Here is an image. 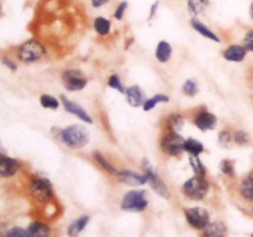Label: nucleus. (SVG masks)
<instances>
[{
    "instance_id": "4be33fe9",
    "label": "nucleus",
    "mask_w": 253,
    "mask_h": 237,
    "mask_svg": "<svg viewBox=\"0 0 253 237\" xmlns=\"http://www.w3.org/2000/svg\"><path fill=\"white\" fill-rule=\"evenodd\" d=\"M89 221H90V217L88 215H83V216H79L78 219L74 220L68 226V230H67L68 237H78L84 231Z\"/></svg>"
},
{
    "instance_id": "20e7f679",
    "label": "nucleus",
    "mask_w": 253,
    "mask_h": 237,
    "mask_svg": "<svg viewBox=\"0 0 253 237\" xmlns=\"http://www.w3.org/2000/svg\"><path fill=\"white\" fill-rule=\"evenodd\" d=\"M29 190L31 197L39 202H48L53 198V184L47 177L41 174H35L30 180Z\"/></svg>"
},
{
    "instance_id": "2f4dec72",
    "label": "nucleus",
    "mask_w": 253,
    "mask_h": 237,
    "mask_svg": "<svg viewBox=\"0 0 253 237\" xmlns=\"http://www.w3.org/2000/svg\"><path fill=\"white\" fill-rule=\"evenodd\" d=\"M106 84H108L109 88L114 89V90L119 91V93H121V94H125L126 86L124 85L123 79H121V77L119 76L118 73L110 74L108 78V80H106Z\"/></svg>"
},
{
    "instance_id": "1a4fd4ad",
    "label": "nucleus",
    "mask_w": 253,
    "mask_h": 237,
    "mask_svg": "<svg viewBox=\"0 0 253 237\" xmlns=\"http://www.w3.org/2000/svg\"><path fill=\"white\" fill-rule=\"evenodd\" d=\"M185 220H187L188 224L195 230H203L210 224V214L207 209L202 206H193L188 207L184 210Z\"/></svg>"
},
{
    "instance_id": "a211bd4d",
    "label": "nucleus",
    "mask_w": 253,
    "mask_h": 237,
    "mask_svg": "<svg viewBox=\"0 0 253 237\" xmlns=\"http://www.w3.org/2000/svg\"><path fill=\"white\" fill-rule=\"evenodd\" d=\"M173 56V47L166 40H162L157 43L155 48V58L158 63L166 64L170 61Z\"/></svg>"
},
{
    "instance_id": "c03bdc74",
    "label": "nucleus",
    "mask_w": 253,
    "mask_h": 237,
    "mask_svg": "<svg viewBox=\"0 0 253 237\" xmlns=\"http://www.w3.org/2000/svg\"><path fill=\"white\" fill-rule=\"evenodd\" d=\"M251 237H253V234H252V236H251Z\"/></svg>"
},
{
    "instance_id": "9b49d317",
    "label": "nucleus",
    "mask_w": 253,
    "mask_h": 237,
    "mask_svg": "<svg viewBox=\"0 0 253 237\" xmlns=\"http://www.w3.org/2000/svg\"><path fill=\"white\" fill-rule=\"evenodd\" d=\"M59 100H61L62 106H63V109L67 111V113L71 114V115H73V116H76L77 118H79V120L83 121V122L89 123V125H91V123H93V118H91L90 114H89L88 111L83 108V106L79 105L78 103L71 100V99L67 98V96L63 95V94L61 95Z\"/></svg>"
},
{
    "instance_id": "9d476101",
    "label": "nucleus",
    "mask_w": 253,
    "mask_h": 237,
    "mask_svg": "<svg viewBox=\"0 0 253 237\" xmlns=\"http://www.w3.org/2000/svg\"><path fill=\"white\" fill-rule=\"evenodd\" d=\"M193 123L198 130L202 132H208V131H212L217 125V118L215 114L208 110L207 108H199L197 113L193 116Z\"/></svg>"
},
{
    "instance_id": "f257e3e1",
    "label": "nucleus",
    "mask_w": 253,
    "mask_h": 237,
    "mask_svg": "<svg viewBox=\"0 0 253 237\" xmlns=\"http://www.w3.org/2000/svg\"><path fill=\"white\" fill-rule=\"evenodd\" d=\"M52 133L59 142L72 150H82L90 142V133L88 128L81 123H73L63 128H57V131L52 128Z\"/></svg>"
},
{
    "instance_id": "a878e982",
    "label": "nucleus",
    "mask_w": 253,
    "mask_h": 237,
    "mask_svg": "<svg viewBox=\"0 0 253 237\" xmlns=\"http://www.w3.org/2000/svg\"><path fill=\"white\" fill-rule=\"evenodd\" d=\"M210 4V0H187V10L192 17H198L205 12Z\"/></svg>"
},
{
    "instance_id": "f704fd0d",
    "label": "nucleus",
    "mask_w": 253,
    "mask_h": 237,
    "mask_svg": "<svg viewBox=\"0 0 253 237\" xmlns=\"http://www.w3.org/2000/svg\"><path fill=\"white\" fill-rule=\"evenodd\" d=\"M127 9H128V2L126 1V0H123V1L119 2V4L115 6V10H114L113 12L114 19L118 20V21H123Z\"/></svg>"
},
{
    "instance_id": "c85d7f7f",
    "label": "nucleus",
    "mask_w": 253,
    "mask_h": 237,
    "mask_svg": "<svg viewBox=\"0 0 253 237\" xmlns=\"http://www.w3.org/2000/svg\"><path fill=\"white\" fill-rule=\"evenodd\" d=\"M189 165L193 172H194V174L207 177L208 168L204 164V162L200 159V156H189Z\"/></svg>"
},
{
    "instance_id": "c9c22d12",
    "label": "nucleus",
    "mask_w": 253,
    "mask_h": 237,
    "mask_svg": "<svg viewBox=\"0 0 253 237\" xmlns=\"http://www.w3.org/2000/svg\"><path fill=\"white\" fill-rule=\"evenodd\" d=\"M4 237H29V235H27V230L19 226H15L11 227L10 230H7L6 234L4 235Z\"/></svg>"
},
{
    "instance_id": "6ab92c4d",
    "label": "nucleus",
    "mask_w": 253,
    "mask_h": 237,
    "mask_svg": "<svg viewBox=\"0 0 253 237\" xmlns=\"http://www.w3.org/2000/svg\"><path fill=\"white\" fill-rule=\"evenodd\" d=\"M239 193L245 201L253 202V168L240 182Z\"/></svg>"
},
{
    "instance_id": "dca6fc26",
    "label": "nucleus",
    "mask_w": 253,
    "mask_h": 237,
    "mask_svg": "<svg viewBox=\"0 0 253 237\" xmlns=\"http://www.w3.org/2000/svg\"><path fill=\"white\" fill-rule=\"evenodd\" d=\"M190 26H192V29L194 30L195 32H198V34H199L200 36L204 37V39L210 40V41L212 42H216V43H220V42H221V39H220L219 35H217L214 30L210 29L208 25H205L199 17H192V19H190Z\"/></svg>"
},
{
    "instance_id": "c756f323",
    "label": "nucleus",
    "mask_w": 253,
    "mask_h": 237,
    "mask_svg": "<svg viewBox=\"0 0 253 237\" xmlns=\"http://www.w3.org/2000/svg\"><path fill=\"white\" fill-rule=\"evenodd\" d=\"M40 104L42 108L47 109V110H57L59 105H62L61 100H58L56 96L51 95V94H42L40 96Z\"/></svg>"
},
{
    "instance_id": "ddd939ff",
    "label": "nucleus",
    "mask_w": 253,
    "mask_h": 237,
    "mask_svg": "<svg viewBox=\"0 0 253 237\" xmlns=\"http://www.w3.org/2000/svg\"><path fill=\"white\" fill-rule=\"evenodd\" d=\"M21 169V162L17 158L1 153L0 156V177L12 178Z\"/></svg>"
},
{
    "instance_id": "39448f33",
    "label": "nucleus",
    "mask_w": 253,
    "mask_h": 237,
    "mask_svg": "<svg viewBox=\"0 0 253 237\" xmlns=\"http://www.w3.org/2000/svg\"><path fill=\"white\" fill-rule=\"evenodd\" d=\"M148 206L147 192L145 189L128 190L121 199V210L127 212H143Z\"/></svg>"
},
{
    "instance_id": "58836bf2",
    "label": "nucleus",
    "mask_w": 253,
    "mask_h": 237,
    "mask_svg": "<svg viewBox=\"0 0 253 237\" xmlns=\"http://www.w3.org/2000/svg\"><path fill=\"white\" fill-rule=\"evenodd\" d=\"M158 9H160V1H155L152 5H151L150 12H148V17H147L148 21H152V20L155 19L156 15H157L158 12Z\"/></svg>"
},
{
    "instance_id": "2eb2a0df",
    "label": "nucleus",
    "mask_w": 253,
    "mask_h": 237,
    "mask_svg": "<svg viewBox=\"0 0 253 237\" xmlns=\"http://www.w3.org/2000/svg\"><path fill=\"white\" fill-rule=\"evenodd\" d=\"M124 95H125L126 101H127L131 108H142L145 101L147 100L143 89L137 84H132V85L127 86Z\"/></svg>"
},
{
    "instance_id": "423d86ee",
    "label": "nucleus",
    "mask_w": 253,
    "mask_h": 237,
    "mask_svg": "<svg viewBox=\"0 0 253 237\" xmlns=\"http://www.w3.org/2000/svg\"><path fill=\"white\" fill-rule=\"evenodd\" d=\"M141 169L145 173L146 177H147V184L150 185L151 189L158 194L160 197L168 199L170 197L169 189H168L167 184L165 183V180L162 179L160 174L157 173L156 168L153 167L152 163L150 162V159L147 158H143L142 162H141Z\"/></svg>"
},
{
    "instance_id": "b1692460",
    "label": "nucleus",
    "mask_w": 253,
    "mask_h": 237,
    "mask_svg": "<svg viewBox=\"0 0 253 237\" xmlns=\"http://www.w3.org/2000/svg\"><path fill=\"white\" fill-rule=\"evenodd\" d=\"M26 230L29 237H48L51 234V229H49L48 225L41 221L31 222Z\"/></svg>"
},
{
    "instance_id": "a19ab883",
    "label": "nucleus",
    "mask_w": 253,
    "mask_h": 237,
    "mask_svg": "<svg viewBox=\"0 0 253 237\" xmlns=\"http://www.w3.org/2000/svg\"><path fill=\"white\" fill-rule=\"evenodd\" d=\"M249 12H250V17H251V20L253 21V0L251 1V4H250Z\"/></svg>"
},
{
    "instance_id": "0eeeda50",
    "label": "nucleus",
    "mask_w": 253,
    "mask_h": 237,
    "mask_svg": "<svg viewBox=\"0 0 253 237\" xmlns=\"http://www.w3.org/2000/svg\"><path fill=\"white\" fill-rule=\"evenodd\" d=\"M185 138L178 132H167L161 137L160 150L168 157H180L184 153Z\"/></svg>"
},
{
    "instance_id": "cd10ccee",
    "label": "nucleus",
    "mask_w": 253,
    "mask_h": 237,
    "mask_svg": "<svg viewBox=\"0 0 253 237\" xmlns=\"http://www.w3.org/2000/svg\"><path fill=\"white\" fill-rule=\"evenodd\" d=\"M199 83L195 78H188L182 85V93L188 98H194L199 94Z\"/></svg>"
},
{
    "instance_id": "5701e85b",
    "label": "nucleus",
    "mask_w": 253,
    "mask_h": 237,
    "mask_svg": "<svg viewBox=\"0 0 253 237\" xmlns=\"http://www.w3.org/2000/svg\"><path fill=\"white\" fill-rule=\"evenodd\" d=\"M93 29L99 36L105 37L108 35H110L111 29H113V24H111V20H109L105 16H96L93 20Z\"/></svg>"
},
{
    "instance_id": "bb28decb",
    "label": "nucleus",
    "mask_w": 253,
    "mask_h": 237,
    "mask_svg": "<svg viewBox=\"0 0 253 237\" xmlns=\"http://www.w3.org/2000/svg\"><path fill=\"white\" fill-rule=\"evenodd\" d=\"M169 100L170 98L167 95V94H163V93L155 94V95H152L151 98H147V100H146L145 104H143L142 110L146 111V113H148V111L153 110V109H155L157 105H160V104L169 103Z\"/></svg>"
},
{
    "instance_id": "e433bc0d",
    "label": "nucleus",
    "mask_w": 253,
    "mask_h": 237,
    "mask_svg": "<svg viewBox=\"0 0 253 237\" xmlns=\"http://www.w3.org/2000/svg\"><path fill=\"white\" fill-rule=\"evenodd\" d=\"M242 44L246 47L247 51L253 53V29L247 30V31L245 32L244 37H242Z\"/></svg>"
},
{
    "instance_id": "ea45409f",
    "label": "nucleus",
    "mask_w": 253,
    "mask_h": 237,
    "mask_svg": "<svg viewBox=\"0 0 253 237\" xmlns=\"http://www.w3.org/2000/svg\"><path fill=\"white\" fill-rule=\"evenodd\" d=\"M109 2H110V0H90V4L94 9H100Z\"/></svg>"
},
{
    "instance_id": "412c9836",
    "label": "nucleus",
    "mask_w": 253,
    "mask_h": 237,
    "mask_svg": "<svg viewBox=\"0 0 253 237\" xmlns=\"http://www.w3.org/2000/svg\"><path fill=\"white\" fill-rule=\"evenodd\" d=\"M93 159L95 160L96 164H98L99 167L104 170V172L108 173V174L113 175V177H115V175L118 174V172H119L118 168H116L115 165H114L113 163H111L110 160H109L108 158H106L101 152H99V151H94Z\"/></svg>"
},
{
    "instance_id": "aec40b11",
    "label": "nucleus",
    "mask_w": 253,
    "mask_h": 237,
    "mask_svg": "<svg viewBox=\"0 0 253 237\" xmlns=\"http://www.w3.org/2000/svg\"><path fill=\"white\" fill-rule=\"evenodd\" d=\"M227 227L222 221H212L203 230V237H226Z\"/></svg>"
},
{
    "instance_id": "4c0bfd02",
    "label": "nucleus",
    "mask_w": 253,
    "mask_h": 237,
    "mask_svg": "<svg viewBox=\"0 0 253 237\" xmlns=\"http://www.w3.org/2000/svg\"><path fill=\"white\" fill-rule=\"evenodd\" d=\"M1 63H2V66L6 67V68L9 69L10 72H16L17 71V63L14 61V59L10 58V57L2 56L1 57Z\"/></svg>"
},
{
    "instance_id": "f03ea898",
    "label": "nucleus",
    "mask_w": 253,
    "mask_h": 237,
    "mask_svg": "<svg viewBox=\"0 0 253 237\" xmlns=\"http://www.w3.org/2000/svg\"><path fill=\"white\" fill-rule=\"evenodd\" d=\"M47 49L42 42L36 39L26 40L25 42L20 43L15 48L14 56L17 62H21L24 64L36 63L46 57Z\"/></svg>"
},
{
    "instance_id": "37998d69",
    "label": "nucleus",
    "mask_w": 253,
    "mask_h": 237,
    "mask_svg": "<svg viewBox=\"0 0 253 237\" xmlns=\"http://www.w3.org/2000/svg\"><path fill=\"white\" fill-rule=\"evenodd\" d=\"M252 74H253V68H252Z\"/></svg>"
},
{
    "instance_id": "f3484780",
    "label": "nucleus",
    "mask_w": 253,
    "mask_h": 237,
    "mask_svg": "<svg viewBox=\"0 0 253 237\" xmlns=\"http://www.w3.org/2000/svg\"><path fill=\"white\" fill-rule=\"evenodd\" d=\"M163 125H165V130L167 132L180 133L185 125V118L180 113H172L166 116V118L163 120Z\"/></svg>"
},
{
    "instance_id": "7c9ffc66",
    "label": "nucleus",
    "mask_w": 253,
    "mask_h": 237,
    "mask_svg": "<svg viewBox=\"0 0 253 237\" xmlns=\"http://www.w3.org/2000/svg\"><path fill=\"white\" fill-rule=\"evenodd\" d=\"M232 140H234L235 145L237 146H249L252 141L251 135L246 130H242V128H237V130L232 131Z\"/></svg>"
},
{
    "instance_id": "7ed1b4c3",
    "label": "nucleus",
    "mask_w": 253,
    "mask_h": 237,
    "mask_svg": "<svg viewBox=\"0 0 253 237\" xmlns=\"http://www.w3.org/2000/svg\"><path fill=\"white\" fill-rule=\"evenodd\" d=\"M210 190V183L207 177L194 174L185 180L182 185V193L187 199L192 201H202L208 197Z\"/></svg>"
},
{
    "instance_id": "473e14b6",
    "label": "nucleus",
    "mask_w": 253,
    "mask_h": 237,
    "mask_svg": "<svg viewBox=\"0 0 253 237\" xmlns=\"http://www.w3.org/2000/svg\"><path fill=\"white\" fill-rule=\"evenodd\" d=\"M217 142H219L220 147L227 148L234 143V140H232V132L230 130H224L219 131V135H217Z\"/></svg>"
},
{
    "instance_id": "72a5a7b5",
    "label": "nucleus",
    "mask_w": 253,
    "mask_h": 237,
    "mask_svg": "<svg viewBox=\"0 0 253 237\" xmlns=\"http://www.w3.org/2000/svg\"><path fill=\"white\" fill-rule=\"evenodd\" d=\"M220 172L225 175V177H234L235 175V162L232 159H222L220 162Z\"/></svg>"
},
{
    "instance_id": "79ce46f5",
    "label": "nucleus",
    "mask_w": 253,
    "mask_h": 237,
    "mask_svg": "<svg viewBox=\"0 0 253 237\" xmlns=\"http://www.w3.org/2000/svg\"><path fill=\"white\" fill-rule=\"evenodd\" d=\"M252 215H253V207H252Z\"/></svg>"
},
{
    "instance_id": "f8f14e48",
    "label": "nucleus",
    "mask_w": 253,
    "mask_h": 237,
    "mask_svg": "<svg viewBox=\"0 0 253 237\" xmlns=\"http://www.w3.org/2000/svg\"><path fill=\"white\" fill-rule=\"evenodd\" d=\"M118 182L128 187H142L147 184V177L145 173H138L133 169H119L118 174L115 175Z\"/></svg>"
},
{
    "instance_id": "4468645a",
    "label": "nucleus",
    "mask_w": 253,
    "mask_h": 237,
    "mask_svg": "<svg viewBox=\"0 0 253 237\" xmlns=\"http://www.w3.org/2000/svg\"><path fill=\"white\" fill-rule=\"evenodd\" d=\"M247 54L249 51L242 43H232L222 51V57L225 61L231 63H242L246 59Z\"/></svg>"
},
{
    "instance_id": "6e6552de",
    "label": "nucleus",
    "mask_w": 253,
    "mask_h": 237,
    "mask_svg": "<svg viewBox=\"0 0 253 237\" xmlns=\"http://www.w3.org/2000/svg\"><path fill=\"white\" fill-rule=\"evenodd\" d=\"M62 84L66 88V90L76 93V91H81L85 89L88 85V78L85 74L77 68H69L63 71L61 76Z\"/></svg>"
},
{
    "instance_id": "393cba45",
    "label": "nucleus",
    "mask_w": 253,
    "mask_h": 237,
    "mask_svg": "<svg viewBox=\"0 0 253 237\" xmlns=\"http://www.w3.org/2000/svg\"><path fill=\"white\" fill-rule=\"evenodd\" d=\"M184 152L189 156H202L205 152V147L198 138L188 137L184 142Z\"/></svg>"
}]
</instances>
